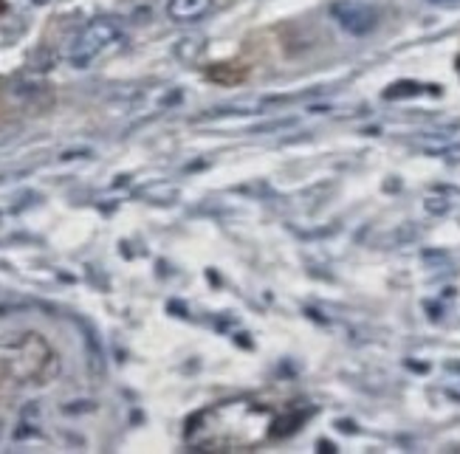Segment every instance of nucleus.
<instances>
[{"label":"nucleus","instance_id":"f03ea898","mask_svg":"<svg viewBox=\"0 0 460 454\" xmlns=\"http://www.w3.org/2000/svg\"><path fill=\"white\" fill-rule=\"evenodd\" d=\"M331 14L350 34H367L376 26V12L367 4H358V0H339L331 6Z\"/></svg>","mask_w":460,"mask_h":454},{"label":"nucleus","instance_id":"7ed1b4c3","mask_svg":"<svg viewBox=\"0 0 460 454\" xmlns=\"http://www.w3.org/2000/svg\"><path fill=\"white\" fill-rule=\"evenodd\" d=\"M215 6V0H170L167 14L172 23H198L204 20Z\"/></svg>","mask_w":460,"mask_h":454},{"label":"nucleus","instance_id":"39448f33","mask_svg":"<svg viewBox=\"0 0 460 454\" xmlns=\"http://www.w3.org/2000/svg\"><path fill=\"white\" fill-rule=\"evenodd\" d=\"M0 9H4V6H0Z\"/></svg>","mask_w":460,"mask_h":454},{"label":"nucleus","instance_id":"f257e3e1","mask_svg":"<svg viewBox=\"0 0 460 454\" xmlns=\"http://www.w3.org/2000/svg\"><path fill=\"white\" fill-rule=\"evenodd\" d=\"M122 39V26L113 17H96L74 37L68 59L74 68H88L93 59L102 57L108 48H113Z\"/></svg>","mask_w":460,"mask_h":454},{"label":"nucleus","instance_id":"20e7f679","mask_svg":"<svg viewBox=\"0 0 460 454\" xmlns=\"http://www.w3.org/2000/svg\"><path fill=\"white\" fill-rule=\"evenodd\" d=\"M34 4H46V0H34Z\"/></svg>","mask_w":460,"mask_h":454}]
</instances>
